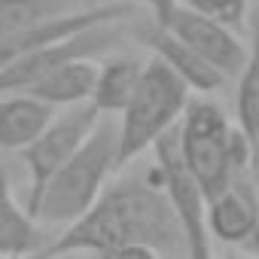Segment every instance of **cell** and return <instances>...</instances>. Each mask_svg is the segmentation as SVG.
<instances>
[{
	"instance_id": "5b68a950",
	"label": "cell",
	"mask_w": 259,
	"mask_h": 259,
	"mask_svg": "<svg viewBox=\"0 0 259 259\" xmlns=\"http://www.w3.org/2000/svg\"><path fill=\"white\" fill-rule=\"evenodd\" d=\"M150 153H153V171L159 177V186L165 189V195H168V201H171V207H174V213L183 226L186 256H192V259L210 256L213 244H210L207 223H204L207 195H204L201 183L195 180L192 168L183 159V150H180V141H177V125L150 147Z\"/></svg>"
},
{
	"instance_id": "44dd1931",
	"label": "cell",
	"mask_w": 259,
	"mask_h": 259,
	"mask_svg": "<svg viewBox=\"0 0 259 259\" xmlns=\"http://www.w3.org/2000/svg\"><path fill=\"white\" fill-rule=\"evenodd\" d=\"M85 4H92V0H85Z\"/></svg>"
},
{
	"instance_id": "4fadbf2b",
	"label": "cell",
	"mask_w": 259,
	"mask_h": 259,
	"mask_svg": "<svg viewBox=\"0 0 259 259\" xmlns=\"http://www.w3.org/2000/svg\"><path fill=\"white\" fill-rule=\"evenodd\" d=\"M95 73H98V58H70V61L58 64L55 70H49L28 92L37 95L40 101L52 104L55 110L85 104L95 89Z\"/></svg>"
},
{
	"instance_id": "8fae6325",
	"label": "cell",
	"mask_w": 259,
	"mask_h": 259,
	"mask_svg": "<svg viewBox=\"0 0 259 259\" xmlns=\"http://www.w3.org/2000/svg\"><path fill=\"white\" fill-rule=\"evenodd\" d=\"M55 116V107L31 92L0 95V150L22 153Z\"/></svg>"
},
{
	"instance_id": "7402d4cb",
	"label": "cell",
	"mask_w": 259,
	"mask_h": 259,
	"mask_svg": "<svg viewBox=\"0 0 259 259\" xmlns=\"http://www.w3.org/2000/svg\"><path fill=\"white\" fill-rule=\"evenodd\" d=\"M256 174H259V171H256Z\"/></svg>"
},
{
	"instance_id": "6da1fadb",
	"label": "cell",
	"mask_w": 259,
	"mask_h": 259,
	"mask_svg": "<svg viewBox=\"0 0 259 259\" xmlns=\"http://www.w3.org/2000/svg\"><path fill=\"white\" fill-rule=\"evenodd\" d=\"M89 253L104 259L186 256L183 226L156 171L128 174L104 186L95 204L40 247V256Z\"/></svg>"
},
{
	"instance_id": "9a60e30c",
	"label": "cell",
	"mask_w": 259,
	"mask_h": 259,
	"mask_svg": "<svg viewBox=\"0 0 259 259\" xmlns=\"http://www.w3.org/2000/svg\"><path fill=\"white\" fill-rule=\"evenodd\" d=\"M235 122L247 135L259 125V0L247 16V58L238 70V92H235Z\"/></svg>"
},
{
	"instance_id": "ac0fdd59",
	"label": "cell",
	"mask_w": 259,
	"mask_h": 259,
	"mask_svg": "<svg viewBox=\"0 0 259 259\" xmlns=\"http://www.w3.org/2000/svg\"><path fill=\"white\" fill-rule=\"evenodd\" d=\"M128 4L150 10V13H153V22H165V19H168V13L180 4V0H128Z\"/></svg>"
},
{
	"instance_id": "7c38bea8",
	"label": "cell",
	"mask_w": 259,
	"mask_h": 259,
	"mask_svg": "<svg viewBox=\"0 0 259 259\" xmlns=\"http://www.w3.org/2000/svg\"><path fill=\"white\" fill-rule=\"evenodd\" d=\"M144 64L147 61H141L135 55H113V52L101 55L89 104L104 116H119L125 110V104L132 101L138 82H141Z\"/></svg>"
},
{
	"instance_id": "7a4b0ae2",
	"label": "cell",
	"mask_w": 259,
	"mask_h": 259,
	"mask_svg": "<svg viewBox=\"0 0 259 259\" xmlns=\"http://www.w3.org/2000/svg\"><path fill=\"white\" fill-rule=\"evenodd\" d=\"M119 171L116 165V125L101 116L89 141L49 177L46 189L40 192L31 213L43 226H67L79 220L95 198L110 183V174Z\"/></svg>"
},
{
	"instance_id": "ba28073f",
	"label": "cell",
	"mask_w": 259,
	"mask_h": 259,
	"mask_svg": "<svg viewBox=\"0 0 259 259\" xmlns=\"http://www.w3.org/2000/svg\"><path fill=\"white\" fill-rule=\"evenodd\" d=\"M162 28H168L174 37H180L189 49H195L207 64H213L220 73H226V79L238 76V70L244 67L247 58V43L238 37V28L204 16L186 4H177L165 22H159Z\"/></svg>"
},
{
	"instance_id": "2e32d148",
	"label": "cell",
	"mask_w": 259,
	"mask_h": 259,
	"mask_svg": "<svg viewBox=\"0 0 259 259\" xmlns=\"http://www.w3.org/2000/svg\"><path fill=\"white\" fill-rule=\"evenodd\" d=\"M73 7H76V0H0V37L25 31Z\"/></svg>"
},
{
	"instance_id": "d6986e66",
	"label": "cell",
	"mask_w": 259,
	"mask_h": 259,
	"mask_svg": "<svg viewBox=\"0 0 259 259\" xmlns=\"http://www.w3.org/2000/svg\"><path fill=\"white\" fill-rule=\"evenodd\" d=\"M250 156H253V171H259V125L250 135Z\"/></svg>"
},
{
	"instance_id": "52a82bcc",
	"label": "cell",
	"mask_w": 259,
	"mask_h": 259,
	"mask_svg": "<svg viewBox=\"0 0 259 259\" xmlns=\"http://www.w3.org/2000/svg\"><path fill=\"white\" fill-rule=\"evenodd\" d=\"M104 113H98L89 101L85 104H73V107H61L55 110V116L49 119V125L19 153L28 171V198L25 207L31 210L40 198V192L46 189L49 177L89 141V135L95 132V125L101 122Z\"/></svg>"
},
{
	"instance_id": "e0dca14e",
	"label": "cell",
	"mask_w": 259,
	"mask_h": 259,
	"mask_svg": "<svg viewBox=\"0 0 259 259\" xmlns=\"http://www.w3.org/2000/svg\"><path fill=\"white\" fill-rule=\"evenodd\" d=\"M180 4L204 13V16H213L232 28H247V16H250V0H180Z\"/></svg>"
},
{
	"instance_id": "30bf717a",
	"label": "cell",
	"mask_w": 259,
	"mask_h": 259,
	"mask_svg": "<svg viewBox=\"0 0 259 259\" xmlns=\"http://www.w3.org/2000/svg\"><path fill=\"white\" fill-rule=\"evenodd\" d=\"M144 46H150V52L165 61L186 85L189 92H198V95H210L217 89L226 85V73H220L213 64H207L195 49H189L180 37H174L168 28H162L159 22H153L147 31H144Z\"/></svg>"
},
{
	"instance_id": "9c48e42d",
	"label": "cell",
	"mask_w": 259,
	"mask_h": 259,
	"mask_svg": "<svg viewBox=\"0 0 259 259\" xmlns=\"http://www.w3.org/2000/svg\"><path fill=\"white\" fill-rule=\"evenodd\" d=\"M207 235L220 244L259 253V198L244 183V174L207 201Z\"/></svg>"
},
{
	"instance_id": "ffe728a7",
	"label": "cell",
	"mask_w": 259,
	"mask_h": 259,
	"mask_svg": "<svg viewBox=\"0 0 259 259\" xmlns=\"http://www.w3.org/2000/svg\"><path fill=\"white\" fill-rule=\"evenodd\" d=\"M0 180H7V171H4V165H0Z\"/></svg>"
},
{
	"instance_id": "8992f818",
	"label": "cell",
	"mask_w": 259,
	"mask_h": 259,
	"mask_svg": "<svg viewBox=\"0 0 259 259\" xmlns=\"http://www.w3.org/2000/svg\"><path fill=\"white\" fill-rule=\"evenodd\" d=\"M125 22H101L92 28H82L70 37L34 46L22 55H16L13 61H7L0 67V95L10 92H28L34 89L49 70H55L58 64L70 61V58H101L107 52H113L122 40H125Z\"/></svg>"
},
{
	"instance_id": "3957f363",
	"label": "cell",
	"mask_w": 259,
	"mask_h": 259,
	"mask_svg": "<svg viewBox=\"0 0 259 259\" xmlns=\"http://www.w3.org/2000/svg\"><path fill=\"white\" fill-rule=\"evenodd\" d=\"M189 104V85L156 55L144 64L141 82L119 113L116 125V165L125 168L144 156L165 132L180 122Z\"/></svg>"
},
{
	"instance_id": "277c9868",
	"label": "cell",
	"mask_w": 259,
	"mask_h": 259,
	"mask_svg": "<svg viewBox=\"0 0 259 259\" xmlns=\"http://www.w3.org/2000/svg\"><path fill=\"white\" fill-rule=\"evenodd\" d=\"M232 128L235 125L229 122L226 110L207 98H189L177 122V141L183 159L192 168L195 180L201 183L207 201L241 177L232 159Z\"/></svg>"
},
{
	"instance_id": "5bb4252c",
	"label": "cell",
	"mask_w": 259,
	"mask_h": 259,
	"mask_svg": "<svg viewBox=\"0 0 259 259\" xmlns=\"http://www.w3.org/2000/svg\"><path fill=\"white\" fill-rule=\"evenodd\" d=\"M43 244L40 220L19 204L10 180H0V256H31Z\"/></svg>"
}]
</instances>
